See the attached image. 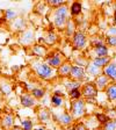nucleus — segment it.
<instances>
[{
    "label": "nucleus",
    "instance_id": "nucleus-27",
    "mask_svg": "<svg viewBox=\"0 0 116 130\" xmlns=\"http://www.w3.org/2000/svg\"><path fill=\"white\" fill-rule=\"evenodd\" d=\"M12 89H13V87H12L11 83H8V80H6V79H1L0 80V92L3 93V95H9L12 93Z\"/></svg>",
    "mask_w": 116,
    "mask_h": 130
},
{
    "label": "nucleus",
    "instance_id": "nucleus-34",
    "mask_svg": "<svg viewBox=\"0 0 116 130\" xmlns=\"http://www.w3.org/2000/svg\"><path fill=\"white\" fill-rule=\"evenodd\" d=\"M88 62H89V59H86L84 56H79V57H76L72 63L76 65H79V66H82V68H86Z\"/></svg>",
    "mask_w": 116,
    "mask_h": 130
},
{
    "label": "nucleus",
    "instance_id": "nucleus-23",
    "mask_svg": "<svg viewBox=\"0 0 116 130\" xmlns=\"http://www.w3.org/2000/svg\"><path fill=\"white\" fill-rule=\"evenodd\" d=\"M3 14H4V20L7 21L8 23H11L12 21H14L16 18L20 16L19 12L16 11V9H14V8H7V9H5L3 12Z\"/></svg>",
    "mask_w": 116,
    "mask_h": 130
},
{
    "label": "nucleus",
    "instance_id": "nucleus-35",
    "mask_svg": "<svg viewBox=\"0 0 116 130\" xmlns=\"http://www.w3.org/2000/svg\"><path fill=\"white\" fill-rule=\"evenodd\" d=\"M102 129L103 130H116V119L108 120V121L102 125Z\"/></svg>",
    "mask_w": 116,
    "mask_h": 130
},
{
    "label": "nucleus",
    "instance_id": "nucleus-7",
    "mask_svg": "<svg viewBox=\"0 0 116 130\" xmlns=\"http://www.w3.org/2000/svg\"><path fill=\"white\" fill-rule=\"evenodd\" d=\"M52 119L55 120V122H57L62 127H71L74 122V119L72 117V115L70 114V111L63 110L62 113H54L52 114Z\"/></svg>",
    "mask_w": 116,
    "mask_h": 130
},
{
    "label": "nucleus",
    "instance_id": "nucleus-17",
    "mask_svg": "<svg viewBox=\"0 0 116 130\" xmlns=\"http://www.w3.org/2000/svg\"><path fill=\"white\" fill-rule=\"evenodd\" d=\"M36 115H37V120L41 123H48L52 119L51 110L46 108V107H40L37 109V111H36Z\"/></svg>",
    "mask_w": 116,
    "mask_h": 130
},
{
    "label": "nucleus",
    "instance_id": "nucleus-21",
    "mask_svg": "<svg viewBox=\"0 0 116 130\" xmlns=\"http://www.w3.org/2000/svg\"><path fill=\"white\" fill-rule=\"evenodd\" d=\"M92 52L94 55L93 57H107L109 56V46H107L106 44L97 45L95 48H92Z\"/></svg>",
    "mask_w": 116,
    "mask_h": 130
},
{
    "label": "nucleus",
    "instance_id": "nucleus-40",
    "mask_svg": "<svg viewBox=\"0 0 116 130\" xmlns=\"http://www.w3.org/2000/svg\"><path fill=\"white\" fill-rule=\"evenodd\" d=\"M73 128H74V130H88L87 127H86V124L82 123V122H78V123H76Z\"/></svg>",
    "mask_w": 116,
    "mask_h": 130
},
{
    "label": "nucleus",
    "instance_id": "nucleus-10",
    "mask_svg": "<svg viewBox=\"0 0 116 130\" xmlns=\"http://www.w3.org/2000/svg\"><path fill=\"white\" fill-rule=\"evenodd\" d=\"M29 49H30V54H31L32 56H35L36 58H40V59H42V58L44 59V58L48 56L49 52H50L45 44H42V43L32 44Z\"/></svg>",
    "mask_w": 116,
    "mask_h": 130
},
{
    "label": "nucleus",
    "instance_id": "nucleus-4",
    "mask_svg": "<svg viewBox=\"0 0 116 130\" xmlns=\"http://www.w3.org/2000/svg\"><path fill=\"white\" fill-rule=\"evenodd\" d=\"M88 36L85 31L82 30H77V32L71 37V45L74 50H78V51H81V50H85L88 44Z\"/></svg>",
    "mask_w": 116,
    "mask_h": 130
},
{
    "label": "nucleus",
    "instance_id": "nucleus-43",
    "mask_svg": "<svg viewBox=\"0 0 116 130\" xmlns=\"http://www.w3.org/2000/svg\"><path fill=\"white\" fill-rule=\"evenodd\" d=\"M114 26H116V12L114 13Z\"/></svg>",
    "mask_w": 116,
    "mask_h": 130
},
{
    "label": "nucleus",
    "instance_id": "nucleus-29",
    "mask_svg": "<svg viewBox=\"0 0 116 130\" xmlns=\"http://www.w3.org/2000/svg\"><path fill=\"white\" fill-rule=\"evenodd\" d=\"M30 94L35 98L36 100H41L45 95V88L44 87H40V86H35L30 91Z\"/></svg>",
    "mask_w": 116,
    "mask_h": 130
},
{
    "label": "nucleus",
    "instance_id": "nucleus-2",
    "mask_svg": "<svg viewBox=\"0 0 116 130\" xmlns=\"http://www.w3.org/2000/svg\"><path fill=\"white\" fill-rule=\"evenodd\" d=\"M52 15V23L55 28L60 30L65 29V26L70 19V6L68 4L60 6L58 8H55L51 13Z\"/></svg>",
    "mask_w": 116,
    "mask_h": 130
},
{
    "label": "nucleus",
    "instance_id": "nucleus-28",
    "mask_svg": "<svg viewBox=\"0 0 116 130\" xmlns=\"http://www.w3.org/2000/svg\"><path fill=\"white\" fill-rule=\"evenodd\" d=\"M81 86H82L81 83L73 80V79H71V78H68L64 83V87L66 88L68 92H70V91H72V89H74V88H81Z\"/></svg>",
    "mask_w": 116,
    "mask_h": 130
},
{
    "label": "nucleus",
    "instance_id": "nucleus-39",
    "mask_svg": "<svg viewBox=\"0 0 116 130\" xmlns=\"http://www.w3.org/2000/svg\"><path fill=\"white\" fill-rule=\"evenodd\" d=\"M106 36H116V26H110L106 30Z\"/></svg>",
    "mask_w": 116,
    "mask_h": 130
},
{
    "label": "nucleus",
    "instance_id": "nucleus-36",
    "mask_svg": "<svg viewBox=\"0 0 116 130\" xmlns=\"http://www.w3.org/2000/svg\"><path fill=\"white\" fill-rule=\"evenodd\" d=\"M105 43L109 48H116V36H106Z\"/></svg>",
    "mask_w": 116,
    "mask_h": 130
},
{
    "label": "nucleus",
    "instance_id": "nucleus-3",
    "mask_svg": "<svg viewBox=\"0 0 116 130\" xmlns=\"http://www.w3.org/2000/svg\"><path fill=\"white\" fill-rule=\"evenodd\" d=\"M70 114L72 117L76 120H81L86 115V101L85 99H79V100L71 101L70 105Z\"/></svg>",
    "mask_w": 116,
    "mask_h": 130
},
{
    "label": "nucleus",
    "instance_id": "nucleus-33",
    "mask_svg": "<svg viewBox=\"0 0 116 130\" xmlns=\"http://www.w3.org/2000/svg\"><path fill=\"white\" fill-rule=\"evenodd\" d=\"M65 4H68L65 0H48V1H46V5H48L50 8H54V9L65 5Z\"/></svg>",
    "mask_w": 116,
    "mask_h": 130
},
{
    "label": "nucleus",
    "instance_id": "nucleus-31",
    "mask_svg": "<svg viewBox=\"0 0 116 130\" xmlns=\"http://www.w3.org/2000/svg\"><path fill=\"white\" fill-rule=\"evenodd\" d=\"M69 93V96H70V99L72 101L74 100H79V99H81L82 98V95H81V88H74L72 89V91H70Z\"/></svg>",
    "mask_w": 116,
    "mask_h": 130
},
{
    "label": "nucleus",
    "instance_id": "nucleus-41",
    "mask_svg": "<svg viewBox=\"0 0 116 130\" xmlns=\"http://www.w3.org/2000/svg\"><path fill=\"white\" fill-rule=\"evenodd\" d=\"M34 130H48V129L45 127H43V125H38V127H35Z\"/></svg>",
    "mask_w": 116,
    "mask_h": 130
},
{
    "label": "nucleus",
    "instance_id": "nucleus-13",
    "mask_svg": "<svg viewBox=\"0 0 116 130\" xmlns=\"http://www.w3.org/2000/svg\"><path fill=\"white\" fill-rule=\"evenodd\" d=\"M20 100V105L23 107V108H34L36 107V103H37V100L35 98L32 96L30 93H22L19 96Z\"/></svg>",
    "mask_w": 116,
    "mask_h": 130
},
{
    "label": "nucleus",
    "instance_id": "nucleus-42",
    "mask_svg": "<svg viewBox=\"0 0 116 130\" xmlns=\"http://www.w3.org/2000/svg\"><path fill=\"white\" fill-rule=\"evenodd\" d=\"M12 130H23V129H22L21 127H19V125H15V127H14Z\"/></svg>",
    "mask_w": 116,
    "mask_h": 130
},
{
    "label": "nucleus",
    "instance_id": "nucleus-44",
    "mask_svg": "<svg viewBox=\"0 0 116 130\" xmlns=\"http://www.w3.org/2000/svg\"><path fill=\"white\" fill-rule=\"evenodd\" d=\"M95 130H103V129H102V127H101V128H97V129H95Z\"/></svg>",
    "mask_w": 116,
    "mask_h": 130
},
{
    "label": "nucleus",
    "instance_id": "nucleus-26",
    "mask_svg": "<svg viewBox=\"0 0 116 130\" xmlns=\"http://www.w3.org/2000/svg\"><path fill=\"white\" fill-rule=\"evenodd\" d=\"M82 12V4L79 1H73L70 5V15L71 16H78Z\"/></svg>",
    "mask_w": 116,
    "mask_h": 130
},
{
    "label": "nucleus",
    "instance_id": "nucleus-37",
    "mask_svg": "<svg viewBox=\"0 0 116 130\" xmlns=\"http://www.w3.org/2000/svg\"><path fill=\"white\" fill-rule=\"evenodd\" d=\"M95 119L97 120V122L100 123L101 125H103L106 122L108 121V117L106 115L105 113H100V114H95Z\"/></svg>",
    "mask_w": 116,
    "mask_h": 130
},
{
    "label": "nucleus",
    "instance_id": "nucleus-18",
    "mask_svg": "<svg viewBox=\"0 0 116 130\" xmlns=\"http://www.w3.org/2000/svg\"><path fill=\"white\" fill-rule=\"evenodd\" d=\"M50 103H51V106L54 108H60V107H63L65 103V99H64L63 93L59 92V91H56V92L52 93L51 96H50Z\"/></svg>",
    "mask_w": 116,
    "mask_h": 130
},
{
    "label": "nucleus",
    "instance_id": "nucleus-16",
    "mask_svg": "<svg viewBox=\"0 0 116 130\" xmlns=\"http://www.w3.org/2000/svg\"><path fill=\"white\" fill-rule=\"evenodd\" d=\"M93 83H94L95 87H96V89L99 92H105L106 88L108 87V85L110 84L111 81L109 80L105 74H100V76H97L96 78H94Z\"/></svg>",
    "mask_w": 116,
    "mask_h": 130
},
{
    "label": "nucleus",
    "instance_id": "nucleus-15",
    "mask_svg": "<svg viewBox=\"0 0 116 130\" xmlns=\"http://www.w3.org/2000/svg\"><path fill=\"white\" fill-rule=\"evenodd\" d=\"M102 74H105L110 81L116 83V62L115 60H111L106 68L102 69Z\"/></svg>",
    "mask_w": 116,
    "mask_h": 130
},
{
    "label": "nucleus",
    "instance_id": "nucleus-1",
    "mask_svg": "<svg viewBox=\"0 0 116 130\" xmlns=\"http://www.w3.org/2000/svg\"><path fill=\"white\" fill-rule=\"evenodd\" d=\"M31 68L34 69L35 74L42 80L45 81H52L54 79H56L57 77V70L52 69L51 66H49L43 59L40 58H35L34 60L30 62Z\"/></svg>",
    "mask_w": 116,
    "mask_h": 130
},
{
    "label": "nucleus",
    "instance_id": "nucleus-9",
    "mask_svg": "<svg viewBox=\"0 0 116 130\" xmlns=\"http://www.w3.org/2000/svg\"><path fill=\"white\" fill-rule=\"evenodd\" d=\"M70 78L73 79L79 83H82L87 79V73H86V69L79 65L73 64L72 69H71V73H70Z\"/></svg>",
    "mask_w": 116,
    "mask_h": 130
},
{
    "label": "nucleus",
    "instance_id": "nucleus-22",
    "mask_svg": "<svg viewBox=\"0 0 116 130\" xmlns=\"http://www.w3.org/2000/svg\"><path fill=\"white\" fill-rule=\"evenodd\" d=\"M64 32H65V36L69 37V38H71L77 32V24H76V22H74V20H73L72 18L69 19L68 23H66V26H65Z\"/></svg>",
    "mask_w": 116,
    "mask_h": 130
},
{
    "label": "nucleus",
    "instance_id": "nucleus-32",
    "mask_svg": "<svg viewBox=\"0 0 116 130\" xmlns=\"http://www.w3.org/2000/svg\"><path fill=\"white\" fill-rule=\"evenodd\" d=\"M88 43L91 44V46H92V48H95V46H97V45H102V44H106L105 43V40H103L102 37H100V36H95V37L89 38Z\"/></svg>",
    "mask_w": 116,
    "mask_h": 130
},
{
    "label": "nucleus",
    "instance_id": "nucleus-6",
    "mask_svg": "<svg viewBox=\"0 0 116 130\" xmlns=\"http://www.w3.org/2000/svg\"><path fill=\"white\" fill-rule=\"evenodd\" d=\"M20 45L22 46H31L32 44H35V30L34 28H27V29L19 34L18 37Z\"/></svg>",
    "mask_w": 116,
    "mask_h": 130
},
{
    "label": "nucleus",
    "instance_id": "nucleus-20",
    "mask_svg": "<svg viewBox=\"0 0 116 130\" xmlns=\"http://www.w3.org/2000/svg\"><path fill=\"white\" fill-rule=\"evenodd\" d=\"M43 41H44V43H45L46 45L54 46L55 44L58 43L59 38H58L57 32L51 29V30H48V31L45 32V35H44V37H43Z\"/></svg>",
    "mask_w": 116,
    "mask_h": 130
},
{
    "label": "nucleus",
    "instance_id": "nucleus-45",
    "mask_svg": "<svg viewBox=\"0 0 116 130\" xmlns=\"http://www.w3.org/2000/svg\"><path fill=\"white\" fill-rule=\"evenodd\" d=\"M0 110H1V106H0Z\"/></svg>",
    "mask_w": 116,
    "mask_h": 130
},
{
    "label": "nucleus",
    "instance_id": "nucleus-12",
    "mask_svg": "<svg viewBox=\"0 0 116 130\" xmlns=\"http://www.w3.org/2000/svg\"><path fill=\"white\" fill-rule=\"evenodd\" d=\"M0 127L3 130H12L15 127V116L13 113H6L0 120Z\"/></svg>",
    "mask_w": 116,
    "mask_h": 130
},
{
    "label": "nucleus",
    "instance_id": "nucleus-14",
    "mask_svg": "<svg viewBox=\"0 0 116 130\" xmlns=\"http://www.w3.org/2000/svg\"><path fill=\"white\" fill-rule=\"evenodd\" d=\"M72 65L73 63L70 62V60H65L59 68L57 69V76L59 78H64V79H68L70 78V73H71V69H72Z\"/></svg>",
    "mask_w": 116,
    "mask_h": 130
},
{
    "label": "nucleus",
    "instance_id": "nucleus-38",
    "mask_svg": "<svg viewBox=\"0 0 116 130\" xmlns=\"http://www.w3.org/2000/svg\"><path fill=\"white\" fill-rule=\"evenodd\" d=\"M105 114L107 115L108 120H115L116 119V108H109Z\"/></svg>",
    "mask_w": 116,
    "mask_h": 130
},
{
    "label": "nucleus",
    "instance_id": "nucleus-8",
    "mask_svg": "<svg viewBox=\"0 0 116 130\" xmlns=\"http://www.w3.org/2000/svg\"><path fill=\"white\" fill-rule=\"evenodd\" d=\"M99 91L96 89L93 81H86L82 86H81V95L86 100H92L97 95Z\"/></svg>",
    "mask_w": 116,
    "mask_h": 130
},
{
    "label": "nucleus",
    "instance_id": "nucleus-30",
    "mask_svg": "<svg viewBox=\"0 0 116 130\" xmlns=\"http://www.w3.org/2000/svg\"><path fill=\"white\" fill-rule=\"evenodd\" d=\"M20 127L23 130H34L35 129V124H34L32 120H30V119H23L21 121V125H20Z\"/></svg>",
    "mask_w": 116,
    "mask_h": 130
},
{
    "label": "nucleus",
    "instance_id": "nucleus-19",
    "mask_svg": "<svg viewBox=\"0 0 116 130\" xmlns=\"http://www.w3.org/2000/svg\"><path fill=\"white\" fill-rule=\"evenodd\" d=\"M111 60H113V57L107 56V57H93V58L89 59V62L92 63L93 65H95L96 68H99V69L102 70V69L106 68Z\"/></svg>",
    "mask_w": 116,
    "mask_h": 130
},
{
    "label": "nucleus",
    "instance_id": "nucleus-5",
    "mask_svg": "<svg viewBox=\"0 0 116 130\" xmlns=\"http://www.w3.org/2000/svg\"><path fill=\"white\" fill-rule=\"evenodd\" d=\"M43 60L49 65V66H51L52 69L57 70V69L59 68L60 65H62L63 63L66 60V58H65V56L63 55V52L56 50V51L49 52L48 56H46Z\"/></svg>",
    "mask_w": 116,
    "mask_h": 130
},
{
    "label": "nucleus",
    "instance_id": "nucleus-25",
    "mask_svg": "<svg viewBox=\"0 0 116 130\" xmlns=\"http://www.w3.org/2000/svg\"><path fill=\"white\" fill-rule=\"evenodd\" d=\"M105 93L109 101H116V83L111 81L110 84L108 85V87L106 88Z\"/></svg>",
    "mask_w": 116,
    "mask_h": 130
},
{
    "label": "nucleus",
    "instance_id": "nucleus-11",
    "mask_svg": "<svg viewBox=\"0 0 116 130\" xmlns=\"http://www.w3.org/2000/svg\"><path fill=\"white\" fill-rule=\"evenodd\" d=\"M9 27H11V29L13 30L14 32L21 34L22 31H24V30L28 28V22L23 16H19V18H16L14 21H12L11 23H9Z\"/></svg>",
    "mask_w": 116,
    "mask_h": 130
},
{
    "label": "nucleus",
    "instance_id": "nucleus-24",
    "mask_svg": "<svg viewBox=\"0 0 116 130\" xmlns=\"http://www.w3.org/2000/svg\"><path fill=\"white\" fill-rule=\"evenodd\" d=\"M85 69H86L87 76H91V77H93V78H96L97 76L102 74V70L99 69V68H96V66L93 65L91 62H88V64H87V66Z\"/></svg>",
    "mask_w": 116,
    "mask_h": 130
}]
</instances>
